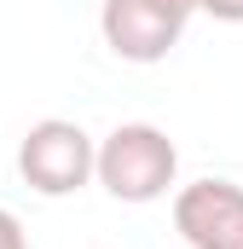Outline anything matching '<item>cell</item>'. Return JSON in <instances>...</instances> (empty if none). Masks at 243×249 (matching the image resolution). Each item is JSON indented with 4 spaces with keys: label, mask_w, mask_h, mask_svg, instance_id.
I'll return each mask as SVG.
<instances>
[{
    "label": "cell",
    "mask_w": 243,
    "mask_h": 249,
    "mask_svg": "<svg viewBox=\"0 0 243 249\" xmlns=\"http://www.w3.org/2000/svg\"><path fill=\"white\" fill-rule=\"evenodd\" d=\"M180 180V145L156 122H116L99 139V186L116 203H156Z\"/></svg>",
    "instance_id": "obj_1"
},
{
    "label": "cell",
    "mask_w": 243,
    "mask_h": 249,
    "mask_svg": "<svg viewBox=\"0 0 243 249\" xmlns=\"http://www.w3.org/2000/svg\"><path fill=\"white\" fill-rule=\"evenodd\" d=\"M17 174L41 197H69V191L99 180V139L69 116H47L23 133L17 145Z\"/></svg>",
    "instance_id": "obj_2"
},
{
    "label": "cell",
    "mask_w": 243,
    "mask_h": 249,
    "mask_svg": "<svg viewBox=\"0 0 243 249\" xmlns=\"http://www.w3.org/2000/svg\"><path fill=\"white\" fill-rule=\"evenodd\" d=\"M99 35L122 64H162L185 35V12L168 0H104Z\"/></svg>",
    "instance_id": "obj_3"
},
{
    "label": "cell",
    "mask_w": 243,
    "mask_h": 249,
    "mask_svg": "<svg viewBox=\"0 0 243 249\" xmlns=\"http://www.w3.org/2000/svg\"><path fill=\"white\" fill-rule=\"evenodd\" d=\"M174 232L185 249H243V186L191 180L174 191Z\"/></svg>",
    "instance_id": "obj_4"
},
{
    "label": "cell",
    "mask_w": 243,
    "mask_h": 249,
    "mask_svg": "<svg viewBox=\"0 0 243 249\" xmlns=\"http://www.w3.org/2000/svg\"><path fill=\"white\" fill-rule=\"evenodd\" d=\"M0 249H29V232L12 209H0Z\"/></svg>",
    "instance_id": "obj_5"
},
{
    "label": "cell",
    "mask_w": 243,
    "mask_h": 249,
    "mask_svg": "<svg viewBox=\"0 0 243 249\" xmlns=\"http://www.w3.org/2000/svg\"><path fill=\"white\" fill-rule=\"evenodd\" d=\"M214 23H243V0H197Z\"/></svg>",
    "instance_id": "obj_6"
},
{
    "label": "cell",
    "mask_w": 243,
    "mask_h": 249,
    "mask_svg": "<svg viewBox=\"0 0 243 249\" xmlns=\"http://www.w3.org/2000/svg\"><path fill=\"white\" fill-rule=\"evenodd\" d=\"M168 6H180L185 18H191V12H203V6H197V0H168Z\"/></svg>",
    "instance_id": "obj_7"
}]
</instances>
